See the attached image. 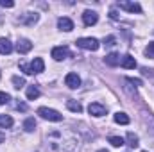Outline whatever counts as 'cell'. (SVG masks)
Masks as SVG:
<instances>
[{
	"mask_svg": "<svg viewBox=\"0 0 154 152\" xmlns=\"http://www.w3.org/2000/svg\"><path fill=\"white\" fill-rule=\"evenodd\" d=\"M75 45L79 48H82V50H91V52L99 50V47H100L99 39H95V38H79L75 41Z\"/></svg>",
	"mask_w": 154,
	"mask_h": 152,
	"instance_id": "obj_1",
	"label": "cell"
},
{
	"mask_svg": "<svg viewBox=\"0 0 154 152\" xmlns=\"http://www.w3.org/2000/svg\"><path fill=\"white\" fill-rule=\"evenodd\" d=\"M38 114L45 120H50V122H61L63 120V114H59L56 109H50V108H39Z\"/></svg>",
	"mask_w": 154,
	"mask_h": 152,
	"instance_id": "obj_2",
	"label": "cell"
},
{
	"mask_svg": "<svg viewBox=\"0 0 154 152\" xmlns=\"http://www.w3.org/2000/svg\"><path fill=\"white\" fill-rule=\"evenodd\" d=\"M118 7L120 9H125V11H129V13H142V5L138 4V2H118Z\"/></svg>",
	"mask_w": 154,
	"mask_h": 152,
	"instance_id": "obj_3",
	"label": "cell"
},
{
	"mask_svg": "<svg viewBox=\"0 0 154 152\" xmlns=\"http://www.w3.org/2000/svg\"><path fill=\"white\" fill-rule=\"evenodd\" d=\"M82 22H84V25L91 27V25H95L99 22V14L95 11H84L82 13Z\"/></svg>",
	"mask_w": 154,
	"mask_h": 152,
	"instance_id": "obj_4",
	"label": "cell"
},
{
	"mask_svg": "<svg viewBox=\"0 0 154 152\" xmlns=\"http://www.w3.org/2000/svg\"><path fill=\"white\" fill-rule=\"evenodd\" d=\"M70 56V50L66 48V47H56V48H52V57L56 59V61H63V59H66Z\"/></svg>",
	"mask_w": 154,
	"mask_h": 152,
	"instance_id": "obj_5",
	"label": "cell"
},
{
	"mask_svg": "<svg viewBox=\"0 0 154 152\" xmlns=\"http://www.w3.org/2000/svg\"><path fill=\"white\" fill-rule=\"evenodd\" d=\"M65 84H66L70 90H75V88H79V86H81V79H79V75H77V74L70 72V74H66V77H65Z\"/></svg>",
	"mask_w": 154,
	"mask_h": 152,
	"instance_id": "obj_6",
	"label": "cell"
},
{
	"mask_svg": "<svg viewBox=\"0 0 154 152\" xmlns=\"http://www.w3.org/2000/svg\"><path fill=\"white\" fill-rule=\"evenodd\" d=\"M29 68H31V74H41L45 70V63H43L41 57H34L32 63L29 65Z\"/></svg>",
	"mask_w": 154,
	"mask_h": 152,
	"instance_id": "obj_7",
	"label": "cell"
},
{
	"mask_svg": "<svg viewBox=\"0 0 154 152\" xmlns=\"http://www.w3.org/2000/svg\"><path fill=\"white\" fill-rule=\"evenodd\" d=\"M88 111H90V114H93V116H102V114H106V108L102 104H99V102H91L88 106Z\"/></svg>",
	"mask_w": 154,
	"mask_h": 152,
	"instance_id": "obj_8",
	"label": "cell"
},
{
	"mask_svg": "<svg viewBox=\"0 0 154 152\" xmlns=\"http://www.w3.org/2000/svg\"><path fill=\"white\" fill-rule=\"evenodd\" d=\"M57 27H59L61 31H65V32H70V31L74 29V22H72L70 18H66V16H61V18L57 20Z\"/></svg>",
	"mask_w": 154,
	"mask_h": 152,
	"instance_id": "obj_9",
	"label": "cell"
},
{
	"mask_svg": "<svg viewBox=\"0 0 154 152\" xmlns=\"http://www.w3.org/2000/svg\"><path fill=\"white\" fill-rule=\"evenodd\" d=\"M38 18L39 16L36 14V13H25L23 16L18 18V22H20V23H25V25H32V23L38 22Z\"/></svg>",
	"mask_w": 154,
	"mask_h": 152,
	"instance_id": "obj_10",
	"label": "cell"
},
{
	"mask_svg": "<svg viewBox=\"0 0 154 152\" xmlns=\"http://www.w3.org/2000/svg\"><path fill=\"white\" fill-rule=\"evenodd\" d=\"M13 52V43L7 38H0V54L2 56H7Z\"/></svg>",
	"mask_w": 154,
	"mask_h": 152,
	"instance_id": "obj_11",
	"label": "cell"
},
{
	"mask_svg": "<svg viewBox=\"0 0 154 152\" xmlns=\"http://www.w3.org/2000/svg\"><path fill=\"white\" fill-rule=\"evenodd\" d=\"M31 48H32V43H31L29 39H18V43H16V50H18L20 54H27Z\"/></svg>",
	"mask_w": 154,
	"mask_h": 152,
	"instance_id": "obj_12",
	"label": "cell"
},
{
	"mask_svg": "<svg viewBox=\"0 0 154 152\" xmlns=\"http://www.w3.org/2000/svg\"><path fill=\"white\" fill-rule=\"evenodd\" d=\"M104 63H106L108 66H116V65H120V56L115 54V52H111V54H108V56L104 57Z\"/></svg>",
	"mask_w": 154,
	"mask_h": 152,
	"instance_id": "obj_13",
	"label": "cell"
},
{
	"mask_svg": "<svg viewBox=\"0 0 154 152\" xmlns=\"http://www.w3.org/2000/svg\"><path fill=\"white\" fill-rule=\"evenodd\" d=\"M120 65H122L124 68H127V70H129V68H136V61H134V57H133V56H129V54L122 57Z\"/></svg>",
	"mask_w": 154,
	"mask_h": 152,
	"instance_id": "obj_14",
	"label": "cell"
},
{
	"mask_svg": "<svg viewBox=\"0 0 154 152\" xmlns=\"http://www.w3.org/2000/svg\"><path fill=\"white\" fill-rule=\"evenodd\" d=\"M13 123H14V122H13L11 116H7V114H2V116H0V127H2V129H9V127H13Z\"/></svg>",
	"mask_w": 154,
	"mask_h": 152,
	"instance_id": "obj_15",
	"label": "cell"
},
{
	"mask_svg": "<svg viewBox=\"0 0 154 152\" xmlns=\"http://www.w3.org/2000/svg\"><path fill=\"white\" fill-rule=\"evenodd\" d=\"M38 97H39V90L34 86V84L29 86V88H27V99H29V100H36Z\"/></svg>",
	"mask_w": 154,
	"mask_h": 152,
	"instance_id": "obj_16",
	"label": "cell"
},
{
	"mask_svg": "<svg viewBox=\"0 0 154 152\" xmlns=\"http://www.w3.org/2000/svg\"><path fill=\"white\" fill-rule=\"evenodd\" d=\"M113 120H115L116 123H122V125H127V123H129V116H127L125 113H120V111H118V113H115Z\"/></svg>",
	"mask_w": 154,
	"mask_h": 152,
	"instance_id": "obj_17",
	"label": "cell"
},
{
	"mask_svg": "<svg viewBox=\"0 0 154 152\" xmlns=\"http://www.w3.org/2000/svg\"><path fill=\"white\" fill-rule=\"evenodd\" d=\"M138 136L134 134V132H127V145L131 147V149H136L138 147Z\"/></svg>",
	"mask_w": 154,
	"mask_h": 152,
	"instance_id": "obj_18",
	"label": "cell"
},
{
	"mask_svg": "<svg viewBox=\"0 0 154 152\" xmlns=\"http://www.w3.org/2000/svg\"><path fill=\"white\" fill-rule=\"evenodd\" d=\"M66 108H68L70 111H74V113H81V111H82V106H81L77 100H68V102H66Z\"/></svg>",
	"mask_w": 154,
	"mask_h": 152,
	"instance_id": "obj_19",
	"label": "cell"
},
{
	"mask_svg": "<svg viewBox=\"0 0 154 152\" xmlns=\"http://www.w3.org/2000/svg\"><path fill=\"white\" fill-rule=\"evenodd\" d=\"M23 129H25L27 132H32V131L36 129V120H34V118H27V120L23 122Z\"/></svg>",
	"mask_w": 154,
	"mask_h": 152,
	"instance_id": "obj_20",
	"label": "cell"
},
{
	"mask_svg": "<svg viewBox=\"0 0 154 152\" xmlns=\"http://www.w3.org/2000/svg\"><path fill=\"white\" fill-rule=\"evenodd\" d=\"M113 147H122L124 145V140L120 138V136H109V140H108Z\"/></svg>",
	"mask_w": 154,
	"mask_h": 152,
	"instance_id": "obj_21",
	"label": "cell"
},
{
	"mask_svg": "<svg viewBox=\"0 0 154 152\" xmlns=\"http://www.w3.org/2000/svg\"><path fill=\"white\" fill-rule=\"evenodd\" d=\"M13 84H14V88H16V90H20L22 86H25V79H23V77L14 75V77H13Z\"/></svg>",
	"mask_w": 154,
	"mask_h": 152,
	"instance_id": "obj_22",
	"label": "cell"
},
{
	"mask_svg": "<svg viewBox=\"0 0 154 152\" xmlns=\"http://www.w3.org/2000/svg\"><path fill=\"white\" fill-rule=\"evenodd\" d=\"M11 100V97L7 95V93H4V91H0V106H4V104H7Z\"/></svg>",
	"mask_w": 154,
	"mask_h": 152,
	"instance_id": "obj_23",
	"label": "cell"
},
{
	"mask_svg": "<svg viewBox=\"0 0 154 152\" xmlns=\"http://www.w3.org/2000/svg\"><path fill=\"white\" fill-rule=\"evenodd\" d=\"M145 54H147V57H154V41L147 45V48H145Z\"/></svg>",
	"mask_w": 154,
	"mask_h": 152,
	"instance_id": "obj_24",
	"label": "cell"
},
{
	"mask_svg": "<svg viewBox=\"0 0 154 152\" xmlns=\"http://www.w3.org/2000/svg\"><path fill=\"white\" fill-rule=\"evenodd\" d=\"M115 36H108V38L104 39V45H106V47H113V45H115Z\"/></svg>",
	"mask_w": 154,
	"mask_h": 152,
	"instance_id": "obj_25",
	"label": "cell"
},
{
	"mask_svg": "<svg viewBox=\"0 0 154 152\" xmlns=\"http://www.w3.org/2000/svg\"><path fill=\"white\" fill-rule=\"evenodd\" d=\"M0 5H2V7H13L14 2H13V0H0Z\"/></svg>",
	"mask_w": 154,
	"mask_h": 152,
	"instance_id": "obj_26",
	"label": "cell"
},
{
	"mask_svg": "<svg viewBox=\"0 0 154 152\" xmlns=\"http://www.w3.org/2000/svg\"><path fill=\"white\" fill-rule=\"evenodd\" d=\"M20 68H22V70H23L27 75H32V74H31V68H29V65H25V63H20Z\"/></svg>",
	"mask_w": 154,
	"mask_h": 152,
	"instance_id": "obj_27",
	"label": "cell"
},
{
	"mask_svg": "<svg viewBox=\"0 0 154 152\" xmlns=\"http://www.w3.org/2000/svg\"><path fill=\"white\" fill-rule=\"evenodd\" d=\"M16 109H18V111H27V106H25L23 102H18V104H16Z\"/></svg>",
	"mask_w": 154,
	"mask_h": 152,
	"instance_id": "obj_28",
	"label": "cell"
},
{
	"mask_svg": "<svg viewBox=\"0 0 154 152\" xmlns=\"http://www.w3.org/2000/svg\"><path fill=\"white\" fill-rule=\"evenodd\" d=\"M127 82H131V84H136V86H142V81H140V79H127Z\"/></svg>",
	"mask_w": 154,
	"mask_h": 152,
	"instance_id": "obj_29",
	"label": "cell"
},
{
	"mask_svg": "<svg viewBox=\"0 0 154 152\" xmlns=\"http://www.w3.org/2000/svg\"><path fill=\"white\" fill-rule=\"evenodd\" d=\"M109 16H111L113 20H116V18H118V14H116V11H109Z\"/></svg>",
	"mask_w": 154,
	"mask_h": 152,
	"instance_id": "obj_30",
	"label": "cell"
},
{
	"mask_svg": "<svg viewBox=\"0 0 154 152\" xmlns=\"http://www.w3.org/2000/svg\"><path fill=\"white\" fill-rule=\"evenodd\" d=\"M5 141V134L4 132H0V143H4Z\"/></svg>",
	"mask_w": 154,
	"mask_h": 152,
	"instance_id": "obj_31",
	"label": "cell"
},
{
	"mask_svg": "<svg viewBox=\"0 0 154 152\" xmlns=\"http://www.w3.org/2000/svg\"><path fill=\"white\" fill-rule=\"evenodd\" d=\"M97 152H108V150L106 149H100V150H97Z\"/></svg>",
	"mask_w": 154,
	"mask_h": 152,
	"instance_id": "obj_32",
	"label": "cell"
},
{
	"mask_svg": "<svg viewBox=\"0 0 154 152\" xmlns=\"http://www.w3.org/2000/svg\"><path fill=\"white\" fill-rule=\"evenodd\" d=\"M0 75H2V74H0Z\"/></svg>",
	"mask_w": 154,
	"mask_h": 152,
	"instance_id": "obj_33",
	"label": "cell"
},
{
	"mask_svg": "<svg viewBox=\"0 0 154 152\" xmlns=\"http://www.w3.org/2000/svg\"><path fill=\"white\" fill-rule=\"evenodd\" d=\"M143 152H145V150H143Z\"/></svg>",
	"mask_w": 154,
	"mask_h": 152,
	"instance_id": "obj_34",
	"label": "cell"
}]
</instances>
